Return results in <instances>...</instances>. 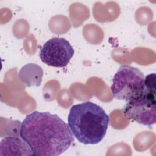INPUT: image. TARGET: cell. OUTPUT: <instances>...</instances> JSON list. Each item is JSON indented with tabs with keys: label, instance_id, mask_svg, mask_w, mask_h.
Here are the masks:
<instances>
[{
	"label": "cell",
	"instance_id": "3",
	"mask_svg": "<svg viewBox=\"0 0 156 156\" xmlns=\"http://www.w3.org/2000/svg\"><path fill=\"white\" fill-rule=\"evenodd\" d=\"M144 89L136 97L126 102L122 112L126 118L144 126L156 122L155 74L144 77Z\"/></svg>",
	"mask_w": 156,
	"mask_h": 156
},
{
	"label": "cell",
	"instance_id": "5",
	"mask_svg": "<svg viewBox=\"0 0 156 156\" xmlns=\"http://www.w3.org/2000/svg\"><path fill=\"white\" fill-rule=\"evenodd\" d=\"M74 54V50L68 40L54 37L43 45L39 56L41 60L48 66L63 68L67 66Z\"/></svg>",
	"mask_w": 156,
	"mask_h": 156
},
{
	"label": "cell",
	"instance_id": "6",
	"mask_svg": "<svg viewBox=\"0 0 156 156\" xmlns=\"http://www.w3.org/2000/svg\"><path fill=\"white\" fill-rule=\"evenodd\" d=\"M1 152L5 151V155H33L28 144L19 135L5 136L1 142Z\"/></svg>",
	"mask_w": 156,
	"mask_h": 156
},
{
	"label": "cell",
	"instance_id": "2",
	"mask_svg": "<svg viewBox=\"0 0 156 156\" xmlns=\"http://www.w3.org/2000/svg\"><path fill=\"white\" fill-rule=\"evenodd\" d=\"M67 120L73 136L79 142L96 144L105 136L110 118L101 106L87 101L73 105Z\"/></svg>",
	"mask_w": 156,
	"mask_h": 156
},
{
	"label": "cell",
	"instance_id": "4",
	"mask_svg": "<svg viewBox=\"0 0 156 156\" xmlns=\"http://www.w3.org/2000/svg\"><path fill=\"white\" fill-rule=\"evenodd\" d=\"M144 77L138 68L121 65L112 79L110 90L113 97L126 102L136 97L144 89Z\"/></svg>",
	"mask_w": 156,
	"mask_h": 156
},
{
	"label": "cell",
	"instance_id": "1",
	"mask_svg": "<svg viewBox=\"0 0 156 156\" xmlns=\"http://www.w3.org/2000/svg\"><path fill=\"white\" fill-rule=\"evenodd\" d=\"M20 134L36 156L61 155L74 140L68 125L58 115L48 112L34 111L26 115Z\"/></svg>",
	"mask_w": 156,
	"mask_h": 156
},
{
	"label": "cell",
	"instance_id": "7",
	"mask_svg": "<svg viewBox=\"0 0 156 156\" xmlns=\"http://www.w3.org/2000/svg\"><path fill=\"white\" fill-rule=\"evenodd\" d=\"M43 74V71L40 66L30 63L21 68L18 77L27 87H38L41 84Z\"/></svg>",
	"mask_w": 156,
	"mask_h": 156
}]
</instances>
